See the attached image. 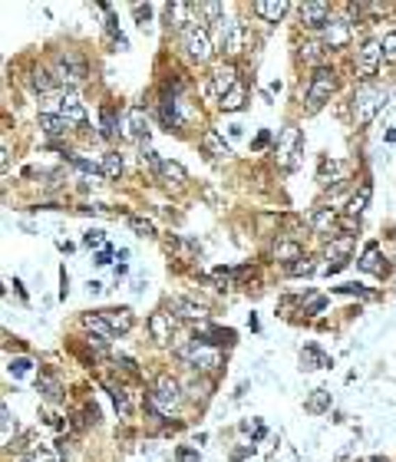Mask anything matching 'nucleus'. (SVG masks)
Returning <instances> with one entry per match:
<instances>
[{
  "label": "nucleus",
  "instance_id": "49",
  "mask_svg": "<svg viewBox=\"0 0 396 462\" xmlns=\"http://www.w3.org/2000/svg\"><path fill=\"white\" fill-rule=\"evenodd\" d=\"M383 56L386 60H396V30H390L383 40Z\"/></svg>",
  "mask_w": 396,
  "mask_h": 462
},
{
  "label": "nucleus",
  "instance_id": "6",
  "mask_svg": "<svg viewBox=\"0 0 396 462\" xmlns=\"http://www.w3.org/2000/svg\"><path fill=\"white\" fill-rule=\"evenodd\" d=\"M56 79L60 83H79V79H86V60L76 50H60L56 53Z\"/></svg>",
  "mask_w": 396,
  "mask_h": 462
},
{
  "label": "nucleus",
  "instance_id": "26",
  "mask_svg": "<svg viewBox=\"0 0 396 462\" xmlns=\"http://www.w3.org/2000/svg\"><path fill=\"white\" fill-rule=\"evenodd\" d=\"M182 321H201L205 317V307H198L195 300H188V298H172V304H169Z\"/></svg>",
  "mask_w": 396,
  "mask_h": 462
},
{
  "label": "nucleus",
  "instance_id": "30",
  "mask_svg": "<svg viewBox=\"0 0 396 462\" xmlns=\"http://www.w3.org/2000/svg\"><path fill=\"white\" fill-rule=\"evenodd\" d=\"M245 100H247V89L238 83V86L231 89V93H228L222 102H218V106H222L224 113H238V109H245Z\"/></svg>",
  "mask_w": 396,
  "mask_h": 462
},
{
  "label": "nucleus",
  "instance_id": "29",
  "mask_svg": "<svg viewBox=\"0 0 396 462\" xmlns=\"http://www.w3.org/2000/svg\"><path fill=\"white\" fill-rule=\"evenodd\" d=\"M323 56H327V47H323V43H317V40H310V43H304V47H300V60L310 63V66H317V70L323 66Z\"/></svg>",
  "mask_w": 396,
  "mask_h": 462
},
{
  "label": "nucleus",
  "instance_id": "3",
  "mask_svg": "<svg viewBox=\"0 0 396 462\" xmlns=\"http://www.w3.org/2000/svg\"><path fill=\"white\" fill-rule=\"evenodd\" d=\"M337 89V73L330 66H321V70H314L307 83V106L310 109H321L323 102L330 100V93Z\"/></svg>",
  "mask_w": 396,
  "mask_h": 462
},
{
  "label": "nucleus",
  "instance_id": "22",
  "mask_svg": "<svg viewBox=\"0 0 396 462\" xmlns=\"http://www.w3.org/2000/svg\"><path fill=\"white\" fill-rule=\"evenodd\" d=\"M37 393L50 403V406H56V403L63 400V387H60V380H56V376H50V374H43V376L37 380Z\"/></svg>",
  "mask_w": 396,
  "mask_h": 462
},
{
  "label": "nucleus",
  "instance_id": "8",
  "mask_svg": "<svg viewBox=\"0 0 396 462\" xmlns=\"http://www.w3.org/2000/svg\"><path fill=\"white\" fill-rule=\"evenodd\" d=\"M383 60V43H376V40H367L363 47L357 50V73L367 79V76L376 73V66Z\"/></svg>",
  "mask_w": 396,
  "mask_h": 462
},
{
  "label": "nucleus",
  "instance_id": "34",
  "mask_svg": "<svg viewBox=\"0 0 396 462\" xmlns=\"http://www.w3.org/2000/svg\"><path fill=\"white\" fill-rule=\"evenodd\" d=\"M102 175L106 178H119L123 175V155L119 152H106L102 155Z\"/></svg>",
  "mask_w": 396,
  "mask_h": 462
},
{
  "label": "nucleus",
  "instance_id": "58",
  "mask_svg": "<svg viewBox=\"0 0 396 462\" xmlns=\"http://www.w3.org/2000/svg\"><path fill=\"white\" fill-rule=\"evenodd\" d=\"M367 462H390L386 456H373V459H367Z\"/></svg>",
  "mask_w": 396,
  "mask_h": 462
},
{
  "label": "nucleus",
  "instance_id": "25",
  "mask_svg": "<svg viewBox=\"0 0 396 462\" xmlns=\"http://www.w3.org/2000/svg\"><path fill=\"white\" fill-rule=\"evenodd\" d=\"M350 251H353V235L330 238V245H327V258H330V261H350Z\"/></svg>",
  "mask_w": 396,
  "mask_h": 462
},
{
  "label": "nucleus",
  "instance_id": "13",
  "mask_svg": "<svg viewBox=\"0 0 396 462\" xmlns=\"http://www.w3.org/2000/svg\"><path fill=\"white\" fill-rule=\"evenodd\" d=\"M238 70L235 66H231V63H224V66H218V70H215V73H211V93H215V96H218V100H224V96H228V93H231V89L238 86Z\"/></svg>",
  "mask_w": 396,
  "mask_h": 462
},
{
  "label": "nucleus",
  "instance_id": "45",
  "mask_svg": "<svg viewBox=\"0 0 396 462\" xmlns=\"http://www.w3.org/2000/svg\"><path fill=\"white\" fill-rule=\"evenodd\" d=\"M0 419H3V439H10V429H17V419H13V413H10V406H3L0 410Z\"/></svg>",
  "mask_w": 396,
  "mask_h": 462
},
{
  "label": "nucleus",
  "instance_id": "40",
  "mask_svg": "<svg viewBox=\"0 0 396 462\" xmlns=\"http://www.w3.org/2000/svg\"><path fill=\"white\" fill-rule=\"evenodd\" d=\"M70 162L79 169V172H86V175H102V165L96 162H89V159H79V155H70Z\"/></svg>",
  "mask_w": 396,
  "mask_h": 462
},
{
  "label": "nucleus",
  "instance_id": "23",
  "mask_svg": "<svg viewBox=\"0 0 396 462\" xmlns=\"http://www.w3.org/2000/svg\"><path fill=\"white\" fill-rule=\"evenodd\" d=\"M40 129H43V136H50V139H63L66 132H70V123H66L63 116L40 113Z\"/></svg>",
  "mask_w": 396,
  "mask_h": 462
},
{
  "label": "nucleus",
  "instance_id": "27",
  "mask_svg": "<svg viewBox=\"0 0 396 462\" xmlns=\"http://www.w3.org/2000/svg\"><path fill=\"white\" fill-rule=\"evenodd\" d=\"M274 261H284V264H291V261H300V258H304V251H300V245H297V241H277V245H274Z\"/></svg>",
  "mask_w": 396,
  "mask_h": 462
},
{
  "label": "nucleus",
  "instance_id": "52",
  "mask_svg": "<svg viewBox=\"0 0 396 462\" xmlns=\"http://www.w3.org/2000/svg\"><path fill=\"white\" fill-rule=\"evenodd\" d=\"M268 142H271V132H268V129H264V132H261V136L254 139V142H251V149H264V146H268Z\"/></svg>",
  "mask_w": 396,
  "mask_h": 462
},
{
  "label": "nucleus",
  "instance_id": "19",
  "mask_svg": "<svg viewBox=\"0 0 396 462\" xmlns=\"http://www.w3.org/2000/svg\"><path fill=\"white\" fill-rule=\"evenodd\" d=\"M201 149H205V155H211V159H228V155H231V146H228L215 129H205V132H201Z\"/></svg>",
  "mask_w": 396,
  "mask_h": 462
},
{
  "label": "nucleus",
  "instance_id": "14",
  "mask_svg": "<svg viewBox=\"0 0 396 462\" xmlns=\"http://www.w3.org/2000/svg\"><path fill=\"white\" fill-rule=\"evenodd\" d=\"M159 119H162V125H165V129H169V132H178V129H182V125H185V113H182V100H169V96H165V100H162V106H159Z\"/></svg>",
  "mask_w": 396,
  "mask_h": 462
},
{
  "label": "nucleus",
  "instance_id": "32",
  "mask_svg": "<svg viewBox=\"0 0 396 462\" xmlns=\"http://www.w3.org/2000/svg\"><path fill=\"white\" fill-rule=\"evenodd\" d=\"M304 410L307 413H327L330 410V393L327 390H314L307 396V403H304Z\"/></svg>",
  "mask_w": 396,
  "mask_h": 462
},
{
  "label": "nucleus",
  "instance_id": "39",
  "mask_svg": "<svg viewBox=\"0 0 396 462\" xmlns=\"http://www.w3.org/2000/svg\"><path fill=\"white\" fill-rule=\"evenodd\" d=\"M129 225H132V231L142 238H152L155 235V225L148 222V218H142V215H129Z\"/></svg>",
  "mask_w": 396,
  "mask_h": 462
},
{
  "label": "nucleus",
  "instance_id": "5",
  "mask_svg": "<svg viewBox=\"0 0 396 462\" xmlns=\"http://www.w3.org/2000/svg\"><path fill=\"white\" fill-rule=\"evenodd\" d=\"M182 43H185V53L192 56L195 63H208L211 60V37L205 26H188V30H182Z\"/></svg>",
  "mask_w": 396,
  "mask_h": 462
},
{
  "label": "nucleus",
  "instance_id": "56",
  "mask_svg": "<svg viewBox=\"0 0 396 462\" xmlns=\"http://www.w3.org/2000/svg\"><path fill=\"white\" fill-rule=\"evenodd\" d=\"M119 367H125V370H129V374H139L136 360H129V357H119Z\"/></svg>",
  "mask_w": 396,
  "mask_h": 462
},
{
  "label": "nucleus",
  "instance_id": "7",
  "mask_svg": "<svg viewBox=\"0 0 396 462\" xmlns=\"http://www.w3.org/2000/svg\"><path fill=\"white\" fill-rule=\"evenodd\" d=\"M148 400L155 403V406L172 410V406H178V403H182V383H178V380H172L169 374H162L159 380H155V390H152V396H148Z\"/></svg>",
  "mask_w": 396,
  "mask_h": 462
},
{
  "label": "nucleus",
  "instance_id": "46",
  "mask_svg": "<svg viewBox=\"0 0 396 462\" xmlns=\"http://www.w3.org/2000/svg\"><path fill=\"white\" fill-rule=\"evenodd\" d=\"M112 403H116V410L123 413V416H129V400H125V390H112Z\"/></svg>",
  "mask_w": 396,
  "mask_h": 462
},
{
  "label": "nucleus",
  "instance_id": "20",
  "mask_svg": "<svg viewBox=\"0 0 396 462\" xmlns=\"http://www.w3.org/2000/svg\"><path fill=\"white\" fill-rule=\"evenodd\" d=\"M254 13L261 20H268V24H277L287 13V3L284 0H254Z\"/></svg>",
  "mask_w": 396,
  "mask_h": 462
},
{
  "label": "nucleus",
  "instance_id": "33",
  "mask_svg": "<svg viewBox=\"0 0 396 462\" xmlns=\"http://www.w3.org/2000/svg\"><path fill=\"white\" fill-rule=\"evenodd\" d=\"M159 175H165V178H169V182H175V185H185V182H188V172H185V165H178V162H169V159L162 162V172H159Z\"/></svg>",
  "mask_w": 396,
  "mask_h": 462
},
{
  "label": "nucleus",
  "instance_id": "4",
  "mask_svg": "<svg viewBox=\"0 0 396 462\" xmlns=\"http://www.w3.org/2000/svg\"><path fill=\"white\" fill-rule=\"evenodd\" d=\"M386 106V89H360L357 96H353V119H357L360 125L373 123V116L380 113Z\"/></svg>",
  "mask_w": 396,
  "mask_h": 462
},
{
  "label": "nucleus",
  "instance_id": "12",
  "mask_svg": "<svg viewBox=\"0 0 396 462\" xmlns=\"http://www.w3.org/2000/svg\"><path fill=\"white\" fill-rule=\"evenodd\" d=\"M310 228L317 231V235H330L334 238V231L340 228V215H337V208H314L310 212Z\"/></svg>",
  "mask_w": 396,
  "mask_h": 462
},
{
  "label": "nucleus",
  "instance_id": "53",
  "mask_svg": "<svg viewBox=\"0 0 396 462\" xmlns=\"http://www.w3.org/2000/svg\"><path fill=\"white\" fill-rule=\"evenodd\" d=\"M109 261H112V248H102V251L96 254V264H99V268H106Z\"/></svg>",
  "mask_w": 396,
  "mask_h": 462
},
{
  "label": "nucleus",
  "instance_id": "16",
  "mask_svg": "<svg viewBox=\"0 0 396 462\" xmlns=\"http://www.w3.org/2000/svg\"><path fill=\"white\" fill-rule=\"evenodd\" d=\"M99 317L109 324L112 334H129L132 330V324H136V317H132V311L129 307H112V311H99Z\"/></svg>",
  "mask_w": 396,
  "mask_h": 462
},
{
  "label": "nucleus",
  "instance_id": "54",
  "mask_svg": "<svg viewBox=\"0 0 396 462\" xmlns=\"http://www.w3.org/2000/svg\"><path fill=\"white\" fill-rule=\"evenodd\" d=\"M323 304H327V300H323V298H317V300H310L307 307H304V314H321V311H323Z\"/></svg>",
  "mask_w": 396,
  "mask_h": 462
},
{
  "label": "nucleus",
  "instance_id": "9",
  "mask_svg": "<svg viewBox=\"0 0 396 462\" xmlns=\"http://www.w3.org/2000/svg\"><path fill=\"white\" fill-rule=\"evenodd\" d=\"M334 17H330V7L327 3H304L300 7V24L310 26V30H327V24H330Z\"/></svg>",
  "mask_w": 396,
  "mask_h": 462
},
{
  "label": "nucleus",
  "instance_id": "18",
  "mask_svg": "<svg viewBox=\"0 0 396 462\" xmlns=\"http://www.w3.org/2000/svg\"><path fill=\"white\" fill-rule=\"evenodd\" d=\"M172 330H175V321L172 314H152L148 317V334H152V340H159V344H169L172 340Z\"/></svg>",
  "mask_w": 396,
  "mask_h": 462
},
{
  "label": "nucleus",
  "instance_id": "17",
  "mask_svg": "<svg viewBox=\"0 0 396 462\" xmlns=\"http://www.w3.org/2000/svg\"><path fill=\"white\" fill-rule=\"evenodd\" d=\"M60 116L70 125H86V109H83L79 96H73V93H66V96L60 100Z\"/></svg>",
  "mask_w": 396,
  "mask_h": 462
},
{
  "label": "nucleus",
  "instance_id": "55",
  "mask_svg": "<svg viewBox=\"0 0 396 462\" xmlns=\"http://www.w3.org/2000/svg\"><path fill=\"white\" fill-rule=\"evenodd\" d=\"M0 165H3V172H10V142L3 139V159H0Z\"/></svg>",
  "mask_w": 396,
  "mask_h": 462
},
{
  "label": "nucleus",
  "instance_id": "31",
  "mask_svg": "<svg viewBox=\"0 0 396 462\" xmlns=\"http://www.w3.org/2000/svg\"><path fill=\"white\" fill-rule=\"evenodd\" d=\"M165 10H169V20H172V26H182V30H188L185 24H192V20H188V13L195 10V7H192V3H169Z\"/></svg>",
  "mask_w": 396,
  "mask_h": 462
},
{
  "label": "nucleus",
  "instance_id": "57",
  "mask_svg": "<svg viewBox=\"0 0 396 462\" xmlns=\"http://www.w3.org/2000/svg\"><path fill=\"white\" fill-rule=\"evenodd\" d=\"M346 264H350V261H330V264H327V275H337V271H344Z\"/></svg>",
  "mask_w": 396,
  "mask_h": 462
},
{
  "label": "nucleus",
  "instance_id": "51",
  "mask_svg": "<svg viewBox=\"0 0 396 462\" xmlns=\"http://www.w3.org/2000/svg\"><path fill=\"white\" fill-rule=\"evenodd\" d=\"M132 13H136V20L142 26H146V20L148 17H152V7H148V3H136V7H132Z\"/></svg>",
  "mask_w": 396,
  "mask_h": 462
},
{
  "label": "nucleus",
  "instance_id": "42",
  "mask_svg": "<svg viewBox=\"0 0 396 462\" xmlns=\"http://www.w3.org/2000/svg\"><path fill=\"white\" fill-rule=\"evenodd\" d=\"M337 294H357V298H370V291L363 288V284H357V281H346V284H340V288H334Z\"/></svg>",
  "mask_w": 396,
  "mask_h": 462
},
{
  "label": "nucleus",
  "instance_id": "38",
  "mask_svg": "<svg viewBox=\"0 0 396 462\" xmlns=\"http://www.w3.org/2000/svg\"><path fill=\"white\" fill-rule=\"evenodd\" d=\"M169 248L178 251V254H182V261H192V258H195V251H198L192 241H185V238H169Z\"/></svg>",
  "mask_w": 396,
  "mask_h": 462
},
{
  "label": "nucleus",
  "instance_id": "37",
  "mask_svg": "<svg viewBox=\"0 0 396 462\" xmlns=\"http://www.w3.org/2000/svg\"><path fill=\"white\" fill-rule=\"evenodd\" d=\"M139 159H142V162H146V165H148V169H152V172H155V175L162 172V159H159V155H155V149H152L148 142H142V146H139Z\"/></svg>",
  "mask_w": 396,
  "mask_h": 462
},
{
  "label": "nucleus",
  "instance_id": "28",
  "mask_svg": "<svg viewBox=\"0 0 396 462\" xmlns=\"http://www.w3.org/2000/svg\"><path fill=\"white\" fill-rule=\"evenodd\" d=\"M129 132H132V136L139 139V142H148V132H152V129H148V116H146V109H132V113H129Z\"/></svg>",
  "mask_w": 396,
  "mask_h": 462
},
{
  "label": "nucleus",
  "instance_id": "47",
  "mask_svg": "<svg viewBox=\"0 0 396 462\" xmlns=\"http://www.w3.org/2000/svg\"><path fill=\"white\" fill-rule=\"evenodd\" d=\"M175 459L178 462H201V456H198V449H192V446H178Z\"/></svg>",
  "mask_w": 396,
  "mask_h": 462
},
{
  "label": "nucleus",
  "instance_id": "43",
  "mask_svg": "<svg viewBox=\"0 0 396 462\" xmlns=\"http://www.w3.org/2000/svg\"><path fill=\"white\" fill-rule=\"evenodd\" d=\"M314 271H317V268H314V261H307V258H300L297 264H291V275L294 277H310Z\"/></svg>",
  "mask_w": 396,
  "mask_h": 462
},
{
  "label": "nucleus",
  "instance_id": "24",
  "mask_svg": "<svg viewBox=\"0 0 396 462\" xmlns=\"http://www.w3.org/2000/svg\"><path fill=\"white\" fill-rule=\"evenodd\" d=\"M370 195H373V185L367 182V185L360 188L353 199L346 201V218H353V222H360V215L367 212V205H370Z\"/></svg>",
  "mask_w": 396,
  "mask_h": 462
},
{
  "label": "nucleus",
  "instance_id": "50",
  "mask_svg": "<svg viewBox=\"0 0 396 462\" xmlns=\"http://www.w3.org/2000/svg\"><path fill=\"white\" fill-rule=\"evenodd\" d=\"M24 462H56V456H53V452H50V449H33V452H30V456H26Z\"/></svg>",
  "mask_w": 396,
  "mask_h": 462
},
{
  "label": "nucleus",
  "instance_id": "21",
  "mask_svg": "<svg viewBox=\"0 0 396 462\" xmlns=\"http://www.w3.org/2000/svg\"><path fill=\"white\" fill-rule=\"evenodd\" d=\"M323 367H330V357L321 347L307 344V347L300 350V370H323Z\"/></svg>",
  "mask_w": 396,
  "mask_h": 462
},
{
  "label": "nucleus",
  "instance_id": "15",
  "mask_svg": "<svg viewBox=\"0 0 396 462\" xmlns=\"http://www.w3.org/2000/svg\"><path fill=\"white\" fill-rule=\"evenodd\" d=\"M350 43V20H330L323 30V47L327 50H344Z\"/></svg>",
  "mask_w": 396,
  "mask_h": 462
},
{
  "label": "nucleus",
  "instance_id": "44",
  "mask_svg": "<svg viewBox=\"0 0 396 462\" xmlns=\"http://www.w3.org/2000/svg\"><path fill=\"white\" fill-rule=\"evenodd\" d=\"M30 370H33L30 357H17V360H10V374H13V376H26Z\"/></svg>",
  "mask_w": 396,
  "mask_h": 462
},
{
  "label": "nucleus",
  "instance_id": "36",
  "mask_svg": "<svg viewBox=\"0 0 396 462\" xmlns=\"http://www.w3.org/2000/svg\"><path fill=\"white\" fill-rule=\"evenodd\" d=\"M83 327H86V330H93V334H99V337H112L109 324H106L99 314H86V317H83Z\"/></svg>",
  "mask_w": 396,
  "mask_h": 462
},
{
  "label": "nucleus",
  "instance_id": "41",
  "mask_svg": "<svg viewBox=\"0 0 396 462\" xmlns=\"http://www.w3.org/2000/svg\"><path fill=\"white\" fill-rule=\"evenodd\" d=\"M83 245H86V248H106V235H102V231H99V228H93V231H86V235H83Z\"/></svg>",
  "mask_w": 396,
  "mask_h": 462
},
{
  "label": "nucleus",
  "instance_id": "35",
  "mask_svg": "<svg viewBox=\"0 0 396 462\" xmlns=\"http://www.w3.org/2000/svg\"><path fill=\"white\" fill-rule=\"evenodd\" d=\"M33 86H37L40 93H53V89L60 86V79L50 73V70H37V73H33Z\"/></svg>",
  "mask_w": 396,
  "mask_h": 462
},
{
  "label": "nucleus",
  "instance_id": "11",
  "mask_svg": "<svg viewBox=\"0 0 396 462\" xmlns=\"http://www.w3.org/2000/svg\"><path fill=\"white\" fill-rule=\"evenodd\" d=\"M360 271H367V275H376V277H386L390 275V264L380 258V245L376 241H370L367 248H363V254H360Z\"/></svg>",
  "mask_w": 396,
  "mask_h": 462
},
{
  "label": "nucleus",
  "instance_id": "2",
  "mask_svg": "<svg viewBox=\"0 0 396 462\" xmlns=\"http://www.w3.org/2000/svg\"><path fill=\"white\" fill-rule=\"evenodd\" d=\"M215 37H218V50L224 53V56H238V53L245 50V37L247 30L241 20H218L215 24Z\"/></svg>",
  "mask_w": 396,
  "mask_h": 462
},
{
  "label": "nucleus",
  "instance_id": "48",
  "mask_svg": "<svg viewBox=\"0 0 396 462\" xmlns=\"http://www.w3.org/2000/svg\"><path fill=\"white\" fill-rule=\"evenodd\" d=\"M99 119H102V136H116V119H112L109 109H102Z\"/></svg>",
  "mask_w": 396,
  "mask_h": 462
},
{
  "label": "nucleus",
  "instance_id": "1",
  "mask_svg": "<svg viewBox=\"0 0 396 462\" xmlns=\"http://www.w3.org/2000/svg\"><path fill=\"white\" fill-rule=\"evenodd\" d=\"M178 360H185L192 370H201V374H208V370H218L222 367V353L208 344H201V340H192L188 347H178Z\"/></svg>",
  "mask_w": 396,
  "mask_h": 462
},
{
  "label": "nucleus",
  "instance_id": "10",
  "mask_svg": "<svg viewBox=\"0 0 396 462\" xmlns=\"http://www.w3.org/2000/svg\"><path fill=\"white\" fill-rule=\"evenodd\" d=\"M304 149V136L297 132V129H284V136H281V162L284 169H297V155Z\"/></svg>",
  "mask_w": 396,
  "mask_h": 462
}]
</instances>
